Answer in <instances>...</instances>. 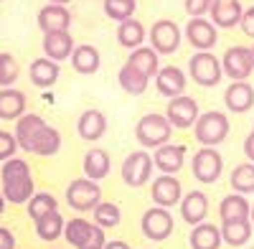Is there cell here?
Returning <instances> with one entry per match:
<instances>
[{
    "mask_svg": "<svg viewBox=\"0 0 254 249\" xmlns=\"http://www.w3.org/2000/svg\"><path fill=\"white\" fill-rule=\"evenodd\" d=\"M0 176H3V198L10 203H28L33 191V176L26 160L20 158H10L3 163L0 168Z\"/></svg>",
    "mask_w": 254,
    "mask_h": 249,
    "instance_id": "obj_1",
    "label": "cell"
},
{
    "mask_svg": "<svg viewBox=\"0 0 254 249\" xmlns=\"http://www.w3.org/2000/svg\"><path fill=\"white\" fill-rule=\"evenodd\" d=\"M171 135H173L171 122L165 120V115H158V112L140 117L137 124H135V137L142 148H155L158 150L160 145H168Z\"/></svg>",
    "mask_w": 254,
    "mask_h": 249,
    "instance_id": "obj_2",
    "label": "cell"
},
{
    "mask_svg": "<svg viewBox=\"0 0 254 249\" xmlns=\"http://www.w3.org/2000/svg\"><path fill=\"white\" fill-rule=\"evenodd\" d=\"M193 127H196V140L203 148H216V145L224 142L226 135H229V117L219 110H211V112H203L196 120Z\"/></svg>",
    "mask_w": 254,
    "mask_h": 249,
    "instance_id": "obj_3",
    "label": "cell"
},
{
    "mask_svg": "<svg viewBox=\"0 0 254 249\" xmlns=\"http://www.w3.org/2000/svg\"><path fill=\"white\" fill-rule=\"evenodd\" d=\"M188 71H190V79L201 87H214L221 81V59H216L211 51H196L188 61Z\"/></svg>",
    "mask_w": 254,
    "mask_h": 249,
    "instance_id": "obj_4",
    "label": "cell"
},
{
    "mask_svg": "<svg viewBox=\"0 0 254 249\" xmlns=\"http://www.w3.org/2000/svg\"><path fill=\"white\" fill-rule=\"evenodd\" d=\"M66 201L76 211H94L102 203V188L89 178H74L66 186Z\"/></svg>",
    "mask_w": 254,
    "mask_h": 249,
    "instance_id": "obj_5",
    "label": "cell"
},
{
    "mask_svg": "<svg viewBox=\"0 0 254 249\" xmlns=\"http://www.w3.org/2000/svg\"><path fill=\"white\" fill-rule=\"evenodd\" d=\"M181 38H183V33H181V28H178L176 20L160 18V20H155L153 28H150V49H153L158 56H160V54L168 56V54L178 51Z\"/></svg>",
    "mask_w": 254,
    "mask_h": 249,
    "instance_id": "obj_6",
    "label": "cell"
},
{
    "mask_svg": "<svg viewBox=\"0 0 254 249\" xmlns=\"http://www.w3.org/2000/svg\"><path fill=\"white\" fill-rule=\"evenodd\" d=\"M153 176V155L147 150H135L122 160V181L132 188H140Z\"/></svg>",
    "mask_w": 254,
    "mask_h": 249,
    "instance_id": "obj_7",
    "label": "cell"
},
{
    "mask_svg": "<svg viewBox=\"0 0 254 249\" xmlns=\"http://www.w3.org/2000/svg\"><path fill=\"white\" fill-rule=\"evenodd\" d=\"M198 117H201V112H198V105H196L193 97L181 94V97H176V99H168L165 120L171 122V127H178V130L193 127Z\"/></svg>",
    "mask_w": 254,
    "mask_h": 249,
    "instance_id": "obj_8",
    "label": "cell"
},
{
    "mask_svg": "<svg viewBox=\"0 0 254 249\" xmlns=\"http://www.w3.org/2000/svg\"><path fill=\"white\" fill-rule=\"evenodd\" d=\"M140 229L145 234V239L150 242H163L173 234V216L168 209H160V206H153L147 209L140 219Z\"/></svg>",
    "mask_w": 254,
    "mask_h": 249,
    "instance_id": "obj_9",
    "label": "cell"
},
{
    "mask_svg": "<svg viewBox=\"0 0 254 249\" xmlns=\"http://www.w3.org/2000/svg\"><path fill=\"white\" fill-rule=\"evenodd\" d=\"M221 69L229 79L234 81H247V76L254 71L252 64V49L249 46H231L221 56Z\"/></svg>",
    "mask_w": 254,
    "mask_h": 249,
    "instance_id": "obj_10",
    "label": "cell"
},
{
    "mask_svg": "<svg viewBox=\"0 0 254 249\" xmlns=\"http://www.w3.org/2000/svg\"><path fill=\"white\" fill-rule=\"evenodd\" d=\"M190 168H193V176L196 181L201 183H214L219 181L221 171H224V158L216 148H201L196 155H193V163H190Z\"/></svg>",
    "mask_w": 254,
    "mask_h": 249,
    "instance_id": "obj_11",
    "label": "cell"
},
{
    "mask_svg": "<svg viewBox=\"0 0 254 249\" xmlns=\"http://www.w3.org/2000/svg\"><path fill=\"white\" fill-rule=\"evenodd\" d=\"M186 38L196 51H211L219 41V33L208 18H190L186 26Z\"/></svg>",
    "mask_w": 254,
    "mask_h": 249,
    "instance_id": "obj_12",
    "label": "cell"
},
{
    "mask_svg": "<svg viewBox=\"0 0 254 249\" xmlns=\"http://www.w3.org/2000/svg\"><path fill=\"white\" fill-rule=\"evenodd\" d=\"M150 193H153L155 206H160V209H171V206L181 203V198H183V186H181V181H178L176 176H158V178L153 181Z\"/></svg>",
    "mask_w": 254,
    "mask_h": 249,
    "instance_id": "obj_13",
    "label": "cell"
},
{
    "mask_svg": "<svg viewBox=\"0 0 254 249\" xmlns=\"http://www.w3.org/2000/svg\"><path fill=\"white\" fill-rule=\"evenodd\" d=\"M208 15H211V23L216 28H234L237 23H242L244 8L239 0H214Z\"/></svg>",
    "mask_w": 254,
    "mask_h": 249,
    "instance_id": "obj_14",
    "label": "cell"
},
{
    "mask_svg": "<svg viewBox=\"0 0 254 249\" xmlns=\"http://www.w3.org/2000/svg\"><path fill=\"white\" fill-rule=\"evenodd\" d=\"M183 160H186V145H176V142L160 145L153 155V165H158L163 176H176L183 168Z\"/></svg>",
    "mask_w": 254,
    "mask_h": 249,
    "instance_id": "obj_15",
    "label": "cell"
},
{
    "mask_svg": "<svg viewBox=\"0 0 254 249\" xmlns=\"http://www.w3.org/2000/svg\"><path fill=\"white\" fill-rule=\"evenodd\" d=\"M71 13L66 5H44L38 10V28L44 33H56V31H69L71 26Z\"/></svg>",
    "mask_w": 254,
    "mask_h": 249,
    "instance_id": "obj_16",
    "label": "cell"
},
{
    "mask_svg": "<svg viewBox=\"0 0 254 249\" xmlns=\"http://www.w3.org/2000/svg\"><path fill=\"white\" fill-rule=\"evenodd\" d=\"M224 102H226V107L237 115L249 112L254 107V87L249 81H231L224 92Z\"/></svg>",
    "mask_w": 254,
    "mask_h": 249,
    "instance_id": "obj_17",
    "label": "cell"
},
{
    "mask_svg": "<svg viewBox=\"0 0 254 249\" xmlns=\"http://www.w3.org/2000/svg\"><path fill=\"white\" fill-rule=\"evenodd\" d=\"M181 216L186 224L190 226H198L206 221L208 216V198L203 191H190L181 198Z\"/></svg>",
    "mask_w": 254,
    "mask_h": 249,
    "instance_id": "obj_18",
    "label": "cell"
},
{
    "mask_svg": "<svg viewBox=\"0 0 254 249\" xmlns=\"http://www.w3.org/2000/svg\"><path fill=\"white\" fill-rule=\"evenodd\" d=\"M155 89L168 99L181 97L186 89V74L178 66H160V71L155 74Z\"/></svg>",
    "mask_w": 254,
    "mask_h": 249,
    "instance_id": "obj_19",
    "label": "cell"
},
{
    "mask_svg": "<svg viewBox=\"0 0 254 249\" xmlns=\"http://www.w3.org/2000/svg\"><path fill=\"white\" fill-rule=\"evenodd\" d=\"M74 51V38L69 31H56V33H44V54L51 61H64Z\"/></svg>",
    "mask_w": 254,
    "mask_h": 249,
    "instance_id": "obj_20",
    "label": "cell"
},
{
    "mask_svg": "<svg viewBox=\"0 0 254 249\" xmlns=\"http://www.w3.org/2000/svg\"><path fill=\"white\" fill-rule=\"evenodd\" d=\"M188 244H190V249H221V244H224L221 229H219L216 224L203 221V224H198V226L190 229Z\"/></svg>",
    "mask_w": 254,
    "mask_h": 249,
    "instance_id": "obj_21",
    "label": "cell"
},
{
    "mask_svg": "<svg viewBox=\"0 0 254 249\" xmlns=\"http://www.w3.org/2000/svg\"><path fill=\"white\" fill-rule=\"evenodd\" d=\"M69 61H71L74 71H76V74H84V76H87V74H97V71H99V64H102L99 51H97L92 44H79V46H74Z\"/></svg>",
    "mask_w": 254,
    "mask_h": 249,
    "instance_id": "obj_22",
    "label": "cell"
},
{
    "mask_svg": "<svg viewBox=\"0 0 254 249\" xmlns=\"http://www.w3.org/2000/svg\"><path fill=\"white\" fill-rule=\"evenodd\" d=\"M76 132L81 140H99L104 132H107V117H104L99 110H87L81 112V117L76 120Z\"/></svg>",
    "mask_w": 254,
    "mask_h": 249,
    "instance_id": "obj_23",
    "label": "cell"
},
{
    "mask_svg": "<svg viewBox=\"0 0 254 249\" xmlns=\"http://www.w3.org/2000/svg\"><path fill=\"white\" fill-rule=\"evenodd\" d=\"M249 211H252V203L242 193H229L219 203L221 224H226V221H247L249 219Z\"/></svg>",
    "mask_w": 254,
    "mask_h": 249,
    "instance_id": "obj_24",
    "label": "cell"
},
{
    "mask_svg": "<svg viewBox=\"0 0 254 249\" xmlns=\"http://www.w3.org/2000/svg\"><path fill=\"white\" fill-rule=\"evenodd\" d=\"M46 127V122L41 120L38 115H23L20 120H15V140H18V148H23L31 153V145L38 137V132Z\"/></svg>",
    "mask_w": 254,
    "mask_h": 249,
    "instance_id": "obj_25",
    "label": "cell"
},
{
    "mask_svg": "<svg viewBox=\"0 0 254 249\" xmlns=\"http://www.w3.org/2000/svg\"><path fill=\"white\" fill-rule=\"evenodd\" d=\"M26 115V94L20 89H0V120H20Z\"/></svg>",
    "mask_w": 254,
    "mask_h": 249,
    "instance_id": "obj_26",
    "label": "cell"
},
{
    "mask_svg": "<svg viewBox=\"0 0 254 249\" xmlns=\"http://www.w3.org/2000/svg\"><path fill=\"white\" fill-rule=\"evenodd\" d=\"M112 168V160H110V153L102 150V148H92L87 155H84V178L89 181H102L104 176L110 173Z\"/></svg>",
    "mask_w": 254,
    "mask_h": 249,
    "instance_id": "obj_27",
    "label": "cell"
},
{
    "mask_svg": "<svg viewBox=\"0 0 254 249\" xmlns=\"http://www.w3.org/2000/svg\"><path fill=\"white\" fill-rule=\"evenodd\" d=\"M125 64L135 66L140 74H145L147 79H153V76L160 71V56H158L150 46H140V49H135L130 56H127Z\"/></svg>",
    "mask_w": 254,
    "mask_h": 249,
    "instance_id": "obj_28",
    "label": "cell"
},
{
    "mask_svg": "<svg viewBox=\"0 0 254 249\" xmlns=\"http://www.w3.org/2000/svg\"><path fill=\"white\" fill-rule=\"evenodd\" d=\"M28 74H31V81L36 87H41V89H49V87H54L56 84V79H59V64L56 61H51V59H36L33 64H31V69H28Z\"/></svg>",
    "mask_w": 254,
    "mask_h": 249,
    "instance_id": "obj_29",
    "label": "cell"
},
{
    "mask_svg": "<svg viewBox=\"0 0 254 249\" xmlns=\"http://www.w3.org/2000/svg\"><path fill=\"white\" fill-rule=\"evenodd\" d=\"M147 38L145 33V26L140 23L137 18H130V20H122V23L117 26V41L125 46V49H140L142 41Z\"/></svg>",
    "mask_w": 254,
    "mask_h": 249,
    "instance_id": "obj_30",
    "label": "cell"
},
{
    "mask_svg": "<svg viewBox=\"0 0 254 249\" xmlns=\"http://www.w3.org/2000/svg\"><path fill=\"white\" fill-rule=\"evenodd\" d=\"M221 239L229 247H244L252 239V221H226L221 224Z\"/></svg>",
    "mask_w": 254,
    "mask_h": 249,
    "instance_id": "obj_31",
    "label": "cell"
},
{
    "mask_svg": "<svg viewBox=\"0 0 254 249\" xmlns=\"http://www.w3.org/2000/svg\"><path fill=\"white\" fill-rule=\"evenodd\" d=\"M117 81H120V87L127 92V94H142L147 89V84H150V79H147L145 74H140L135 66L130 64H122L120 74H117Z\"/></svg>",
    "mask_w": 254,
    "mask_h": 249,
    "instance_id": "obj_32",
    "label": "cell"
},
{
    "mask_svg": "<svg viewBox=\"0 0 254 249\" xmlns=\"http://www.w3.org/2000/svg\"><path fill=\"white\" fill-rule=\"evenodd\" d=\"M92 232H94V224L87 221V219H71V221H66V226H64V237H66V242L74 249H81L84 244H87Z\"/></svg>",
    "mask_w": 254,
    "mask_h": 249,
    "instance_id": "obj_33",
    "label": "cell"
},
{
    "mask_svg": "<svg viewBox=\"0 0 254 249\" xmlns=\"http://www.w3.org/2000/svg\"><path fill=\"white\" fill-rule=\"evenodd\" d=\"M59 148H61V132L56 127H51V124H46V127L38 132V137L33 140L31 153H36V155H56Z\"/></svg>",
    "mask_w": 254,
    "mask_h": 249,
    "instance_id": "obj_34",
    "label": "cell"
},
{
    "mask_svg": "<svg viewBox=\"0 0 254 249\" xmlns=\"http://www.w3.org/2000/svg\"><path fill=\"white\" fill-rule=\"evenodd\" d=\"M64 226H66V221H64V216L59 211L44 216L41 221H36V234L38 239H44V242H56L59 237H64Z\"/></svg>",
    "mask_w": 254,
    "mask_h": 249,
    "instance_id": "obj_35",
    "label": "cell"
},
{
    "mask_svg": "<svg viewBox=\"0 0 254 249\" xmlns=\"http://www.w3.org/2000/svg\"><path fill=\"white\" fill-rule=\"evenodd\" d=\"M26 206H28V216H31L33 221H41L44 216L59 211V201H56L51 193H44V191H41V193H33L31 201H28Z\"/></svg>",
    "mask_w": 254,
    "mask_h": 249,
    "instance_id": "obj_36",
    "label": "cell"
},
{
    "mask_svg": "<svg viewBox=\"0 0 254 249\" xmlns=\"http://www.w3.org/2000/svg\"><path fill=\"white\" fill-rule=\"evenodd\" d=\"M229 183H231V188H234V193H242V196L252 193L254 191V163L237 165V168L231 171Z\"/></svg>",
    "mask_w": 254,
    "mask_h": 249,
    "instance_id": "obj_37",
    "label": "cell"
},
{
    "mask_svg": "<svg viewBox=\"0 0 254 249\" xmlns=\"http://www.w3.org/2000/svg\"><path fill=\"white\" fill-rule=\"evenodd\" d=\"M120 221H122V211L115 201H102L94 209V224L102 226V229H112Z\"/></svg>",
    "mask_w": 254,
    "mask_h": 249,
    "instance_id": "obj_38",
    "label": "cell"
},
{
    "mask_svg": "<svg viewBox=\"0 0 254 249\" xmlns=\"http://www.w3.org/2000/svg\"><path fill=\"white\" fill-rule=\"evenodd\" d=\"M135 8H137V0H104V13L117 23L130 20L135 15Z\"/></svg>",
    "mask_w": 254,
    "mask_h": 249,
    "instance_id": "obj_39",
    "label": "cell"
},
{
    "mask_svg": "<svg viewBox=\"0 0 254 249\" xmlns=\"http://www.w3.org/2000/svg\"><path fill=\"white\" fill-rule=\"evenodd\" d=\"M20 74V66H18V61L10 56V54H0V87L8 89L15 84V79Z\"/></svg>",
    "mask_w": 254,
    "mask_h": 249,
    "instance_id": "obj_40",
    "label": "cell"
},
{
    "mask_svg": "<svg viewBox=\"0 0 254 249\" xmlns=\"http://www.w3.org/2000/svg\"><path fill=\"white\" fill-rule=\"evenodd\" d=\"M15 150H18V140L13 132H5V130H0V160H10L15 158Z\"/></svg>",
    "mask_w": 254,
    "mask_h": 249,
    "instance_id": "obj_41",
    "label": "cell"
},
{
    "mask_svg": "<svg viewBox=\"0 0 254 249\" xmlns=\"http://www.w3.org/2000/svg\"><path fill=\"white\" fill-rule=\"evenodd\" d=\"M211 3L214 0H186V13L190 18H203L211 10Z\"/></svg>",
    "mask_w": 254,
    "mask_h": 249,
    "instance_id": "obj_42",
    "label": "cell"
},
{
    "mask_svg": "<svg viewBox=\"0 0 254 249\" xmlns=\"http://www.w3.org/2000/svg\"><path fill=\"white\" fill-rule=\"evenodd\" d=\"M239 26H242V31H244L249 38H254V5L244 10V15H242V23H239Z\"/></svg>",
    "mask_w": 254,
    "mask_h": 249,
    "instance_id": "obj_43",
    "label": "cell"
},
{
    "mask_svg": "<svg viewBox=\"0 0 254 249\" xmlns=\"http://www.w3.org/2000/svg\"><path fill=\"white\" fill-rule=\"evenodd\" d=\"M0 249H15V237L8 226H0Z\"/></svg>",
    "mask_w": 254,
    "mask_h": 249,
    "instance_id": "obj_44",
    "label": "cell"
},
{
    "mask_svg": "<svg viewBox=\"0 0 254 249\" xmlns=\"http://www.w3.org/2000/svg\"><path fill=\"white\" fill-rule=\"evenodd\" d=\"M244 155H247L249 163H254V132H249L247 140H244Z\"/></svg>",
    "mask_w": 254,
    "mask_h": 249,
    "instance_id": "obj_45",
    "label": "cell"
},
{
    "mask_svg": "<svg viewBox=\"0 0 254 249\" xmlns=\"http://www.w3.org/2000/svg\"><path fill=\"white\" fill-rule=\"evenodd\" d=\"M104 249H130V244L122 242V239H115V242H107V244H104Z\"/></svg>",
    "mask_w": 254,
    "mask_h": 249,
    "instance_id": "obj_46",
    "label": "cell"
},
{
    "mask_svg": "<svg viewBox=\"0 0 254 249\" xmlns=\"http://www.w3.org/2000/svg\"><path fill=\"white\" fill-rule=\"evenodd\" d=\"M51 5H66V3H71V0H49Z\"/></svg>",
    "mask_w": 254,
    "mask_h": 249,
    "instance_id": "obj_47",
    "label": "cell"
},
{
    "mask_svg": "<svg viewBox=\"0 0 254 249\" xmlns=\"http://www.w3.org/2000/svg\"><path fill=\"white\" fill-rule=\"evenodd\" d=\"M3 211H5V198H3V193H0V216H3Z\"/></svg>",
    "mask_w": 254,
    "mask_h": 249,
    "instance_id": "obj_48",
    "label": "cell"
},
{
    "mask_svg": "<svg viewBox=\"0 0 254 249\" xmlns=\"http://www.w3.org/2000/svg\"><path fill=\"white\" fill-rule=\"evenodd\" d=\"M249 221H252V226H254V203H252V211H249Z\"/></svg>",
    "mask_w": 254,
    "mask_h": 249,
    "instance_id": "obj_49",
    "label": "cell"
},
{
    "mask_svg": "<svg viewBox=\"0 0 254 249\" xmlns=\"http://www.w3.org/2000/svg\"><path fill=\"white\" fill-rule=\"evenodd\" d=\"M252 64H254V46H252Z\"/></svg>",
    "mask_w": 254,
    "mask_h": 249,
    "instance_id": "obj_50",
    "label": "cell"
},
{
    "mask_svg": "<svg viewBox=\"0 0 254 249\" xmlns=\"http://www.w3.org/2000/svg\"><path fill=\"white\" fill-rule=\"evenodd\" d=\"M252 132H254V127H252Z\"/></svg>",
    "mask_w": 254,
    "mask_h": 249,
    "instance_id": "obj_51",
    "label": "cell"
}]
</instances>
